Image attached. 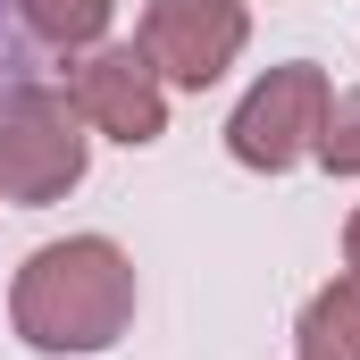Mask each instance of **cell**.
I'll use <instances>...</instances> for the list:
<instances>
[{
    "label": "cell",
    "mask_w": 360,
    "mask_h": 360,
    "mask_svg": "<svg viewBox=\"0 0 360 360\" xmlns=\"http://www.w3.org/2000/svg\"><path fill=\"white\" fill-rule=\"evenodd\" d=\"M8 319L34 352H101L126 335L134 319V260L109 243V235H68V243H42L17 293H8Z\"/></svg>",
    "instance_id": "cell-1"
},
{
    "label": "cell",
    "mask_w": 360,
    "mask_h": 360,
    "mask_svg": "<svg viewBox=\"0 0 360 360\" xmlns=\"http://www.w3.org/2000/svg\"><path fill=\"white\" fill-rule=\"evenodd\" d=\"M76 184H84V126H76L68 92L25 76L0 101V201L42 210V201H59Z\"/></svg>",
    "instance_id": "cell-2"
},
{
    "label": "cell",
    "mask_w": 360,
    "mask_h": 360,
    "mask_svg": "<svg viewBox=\"0 0 360 360\" xmlns=\"http://www.w3.org/2000/svg\"><path fill=\"white\" fill-rule=\"evenodd\" d=\"M327 101H335V92H327V68H310V59L269 68L260 84L243 92V109L226 117V151H235L243 168H260V176H285L293 160L319 151Z\"/></svg>",
    "instance_id": "cell-3"
},
{
    "label": "cell",
    "mask_w": 360,
    "mask_h": 360,
    "mask_svg": "<svg viewBox=\"0 0 360 360\" xmlns=\"http://www.w3.org/2000/svg\"><path fill=\"white\" fill-rule=\"evenodd\" d=\"M243 34H252L243 0H151V8H143L134 51L151 59V76H160V84L210 92L235 59H243Z\"/></svg>",
    "instance_id": "cell-4"
},
{
    "label": "cell",
    "mask_w": 360,
    "mask_h": 360,
    "mask_svg": "<svg viewBox=\"0 0 360 360\" xmlns=\"http://www.w3.org/2000/svg\"><path fill=\"white\" fill-rule=\"evenodd\" d=\"M68 109L101 126L109 143H126V151H143V143H160L168 134V92L151 76V59L126 42V51H92L68 68Z\"/></svg>",
    "instance_id": "cell-5"
},
{
    "label": "cell",
    "mask_w": 360,
    "mask_h": 360,
    "mask_svg": "<svg viewBox=\"0 0 360 360\" xmlns=\"http://www.w3.org/2000/svg\"><path fill=\"white\" fill-rule=\"evenodd\" d=\"M293 344H302V360H360V269L310 293Z\"/></svg>",
    "instance_id": "cell-6"
},
{
    "label": "cell",
    "mask_w": 360,
    "mask_h": 360,
    "mask_svg": "<svg viewBox=\"0 0 360 360\" xmlns=\"http://www.w3.org/2000/svg\"><path fill=\"white\" fill-rule=\"evenodd\" d=\"M109 8H117V0H8V17H17L25 42H42V51H84V42H101Z\"/></svg>",
    "instance_id": "cell-7"
},
{
    "label": "cell",
    "mask_w": 360,
    "mask_h": 360,
    "mask_svg": "<svg viewBox=\"0 0 360 360\" xmlns=\"http://www.w3.org/2000/svg\"><path fill=\"white\" fill-rule=\"evenodd\" d=\"M319 160L335 176H360V84L327 101V126H319Z\"/></svg>",
    "instance_id": "cell-8"
},
{
    "label": "cell",
    "mask_w": 360,
    "mask_h": 360,
    "mask_svg": "<svg viewBox=\"0 0 360 360\" xmlns=\"http://www.w3.org/2000/svg\"><path fill=\"white\" fill-rule=\"evenodd\" d=\"M25 76H34V51H25V42L8 34V0H0V101L25 84Z\"/></svg>",
    "instance_id": "cell-9"
},
{
    "label": "cell",
    "mask_w": 360,
    "mask_h": 360,
    "mask_svg": "<svg viewBox=\"0 0 360 360\" xmlns=\"http://www.w3.org/2000/svg\"><path fill=\"white\" fill-rule=\"evenodd\" d=\"M344 260L360 269V210H352V226H344Z\"/></svg>",
    "instance_id": "cell-10"
}]
</instances>
